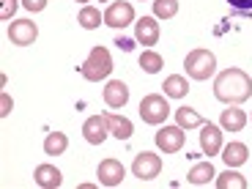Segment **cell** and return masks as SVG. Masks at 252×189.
<instances>
[{
	"mask_svg": "<svg viewBox=\"0 0 252 189\" xmlns=\"http://www.w3.org/2000/svg\"><path fill=\"white\" fill-rule=\"evenodd\" d=\"M214 94L225 104H241L252 96V80L241 69H225L214 80Z\"/></svg>",
	"mask_w": 252,
	"mask_h": 189,
	"instance_id": "1",
	"label": "cell"
},
{
	"mask_svg": "<svg viewBox=\"0 0 252 189\" xmlns=\"http://www.w3.org/2000/svg\"><path fill=\"white\" fill-rule=\"evenodd\" d=\"M82 77L88 82H99V80H107L110 71H113V58H110V52L104 50V47H94L88 55V61L80 66Z\"/></svg>",
	"mask_w": 252,
	"mask_h": 189,
	"instance_id": "2",
	"label": "cell"
},
{
	"mask_svg": "<svg viewBox=\"0 0 252 189\" xmlns=\"http://www.w3.org/2000/svg\"><path fill=\"white\" fill-rule=\"evenodd\" d=\"M184 66H187V74L192 80H208L217 71V58L208 50H192L184 61Z\"/></svg>",
	"mask_w": 252,
	"mask_h": 189,
	"instance_id": "3",
	"label": "cell"
},
{
	"mask_svg": "<svg viewBox=\"0 0 252 189\" xmlns=\"http://www.w3.org/2000/svg\"><path fill=\"white\" fill-rule=\"evenodd\" d=\"M167 115H170L167 96H162V94L143 96V101H140V118H143L145 124L159 126V124H164V121H167Z\"/></svg>",
	"mask_w": 252,
	"mask_h": 189,
	"instance_id": "4",
	"label": "cell"
},
{
	"mask_svg": "<svg viewBox=\"0 0 252 189\" xmlns=\"http://www.w3.org/2000/svg\"><path fill=\"white\" fill-rule=\"evenodd\" d=\"M132 173L140 178V181H151V178H157L159 173H162V159H159V154H151V151L137 154L134 162H132Z\"/></svg>",
	"mask_w": 252,
	"mask_h": 189,
	"instance_id": "5",
	"label": "cell"
},
{
	"mask_svg": "<svg viewBox=\"0 0 252 189\" xmlns=\"http://www.w3.org/2000/svg\"><path fill=\"white\" fill-rule=\"evenodd\" d=\"M132 22H134V8L126 0H115L104 11V25H110V28H126Z\"/></svg>",
	"mask_w": 252,
	"mask_h": 189,
	"instance_id": "6",
	"label": "cell"
},
{
	"mask_svg": "<svg viewBox=\"0 0 252 189\" xmlns=\"http://www.w3.org/2000/svg\"><path fill=\"white\" fill-rule=\"evenodd\" d=\"M157 145L162 154H178L184 148V129L181 126H162L157 132Z\"/></svg>",
	"mask_w": 252,
	"mask_h": 189,
	"instance_id": "7",
	"label": "cell"
},
{
	"mask_svg": "<svg viewBox=\"0 0 252 189\" xmlns=\"http://www.w3.org/2000/svg\"><path fill=\"white\" fill-rule=\"evenodd\" d=\"M36 36H38V28H36V22H31V19H17V22L8 25V38H11V44H17V47L33 44Z\"/></svg>",
	"mask_w": 252,
	"mask_h": 189,
	"instance_id": "8",
	"label": "cell"
},
{
	"mask_svg": "<svg viewBox=\"0 0 252 189\" xmlns=\"http://www.w3.org/2000/svg\"><path fill=\"white\" fill-rule=\"evenodd\" d=\"M82 134H85V140H88L91 145H101L110 134L107 118H104V115H91V118L82 124Z\"/></svg>",
	"mask_w": 252,
	"mask_h": 189,
	"instance_id": "9",
	"label": "cell"
},
{
	"mask_svg": "<svg viewBox=\"0 0 252 189\" xmlns=\"http://www.w3.org/2000/svg\"><path fill=\"white\" fill-rule=\"evenodd\" d=\"M96 176H99V184H104V187H118V184L124 181L126 170L118 159H104V162H99Z\"/></svg>",
	"mask_w": 252,
	"mask_h": 189,
	"instance_id": "10",
	"label": "cell"
},
{
	"mask_svg": "<svg viewBox=\"0 0 252 189\" xmlns=\"http://www.w3.org/2000/svg\"><path fill=\"white\" fill-rule=\"evenodd\" d=\"M200 148H203V154H208V159L222 151V129L220 126H214V124L200 126Z\"/></svg>",
	"mask_w": 252,
	"mask_h": 189,
	"instance_id": "11",
	"label": "cell"
},
{
	"mask_svg": "<svg viewBox=\"0 0 252 189\" xmlns=\"http://www.w3.org/2000/svg\"><path fill=\"white\" fill-rule=\"evenodd\" d=\"M134 38H137L140 44H145V47H154L159 41V22L154 17L137 19V25H134Z\"/></svg>",
	"mask_w": 252,
	"mask_h": 189,
	"instance_id": "12",
	"label": "cell"
},
{
	"mask_svg": "<svg viewBox=\"0 0 252 189\" xmlns=\"http://www.w3.org/2000/svg\"><path fill=\"white\" fill-rule=\"evenodd\" d=\"M129 101V88H126V82L121 80H110L107 85H104V104L113 110H121Z\"/></svg>",
	"mask_w": 252,
	"mask_h": 189,
	"instance_id": "13",
	"label": "cell"
},
{
	"mask_svg": "<svg viewBox=\"0 0 252 189\" xmlns=\"http://www.w3.org/2000/svg\"><path fill=\"white\" fill-rule=\"evenodd\" d=\"M61 181H63V176L55 164H38L36 167V184L41 189H58Z\"/></svg>",
	"mask_w": 252,
	"mask_h": 189,
	"instance_id": "14",
	"label": "cell"
},
{
	"mask_svg": "<svg viewBox=\"0 0 252 189\" xmlns=\"http://www.w3.org/2000/svg\"><path fill=\"white\" fill-rule=\"evenodd\" d=\"M220 126L225 129V132H241L247 126V115H244V110H239V107H227V110H222V115H220Z\"/></svg>",
	"mask_w": 252,
	"mask_h": 189,
	"instance_id": "15",
	"label": "cell"
},
{
	"mask_svg": "<svg viewBox=\"0 0 252 189\" xmlns=\"http://www.w3.org/2000/svg\"><path fill=\"white\" fill-rule=\"evenodd\" d=\"M222 159H225L227 167H241V164L250 159V151H247L244 143H227L222 148Z\"/></svg>",
	"mask_w": 252,
	"mask_h": 189,
	"instance_id": "16",
	"label": "cell"
},
{
	"mask_svg": "<svg viewBox=\"0 0 252 189\" xmlns=\"http://www.w3.org/2000/svg\"><path fill=\"white\" fill-rule=\"evenodd\" d=\"M104 118H107V126H110V134H113V137H118V140H129V137H132L134 126H132V121H129V118L115 115V113H107Z\"/></svg>",
	"mask_w": 252,
	"mask_h": 189,
	"instance_id": "17",
	"label": "cell"
},
{
	"mask_svg": "<svg viewBox=\"0 0 252 189\" xmlns=\"http://www.w3.org/2000/svg\"><path fill=\"white\" fill-rule=\"evenodd\" d=\"M164 96H170V99H184L187 96V91H189V82H187V77H181V74H170L167 80H164Z\"/></svg>",
	"mask_w": 252,
	"mask_h": 189,
	"instance_id": "18",
	"label": "cell"
},
{
	"mask_svg": "<svg viewBox=\"0 0 252 189\" xmlns=\"http://www.w3.org/2000/svg\"><path fill=\"white\" fill-rule=\"evenodd\" d=\"M214 176H217V173H214V164H211V162H200V164H195V167L187 173V181L195 184V187H200V184H208Z\"/></svg>",
	"mask_w": 252,
	"mask_h": 189,
	"instance_id": "19",
	"label": "cell"
},
{
	"mask_svg": "<svg viewBox=\"0 0 252 189\" xmlns=\"http://www.w3.org/2000/svg\"><path fill=\"white\" fill-rule=\"evenodd\" d=\"M69 148V137L63 132H50L44 140V154H50V157H61L63 151Z\"/></svg>",
	"mask_w": 252,
	"mask_h": 189,
	"instance_id": "20",
	"label": "cell"
},
{
	"mask_svg": "<svg viewBox=\"0 0 252 189\" xmlns=\"http://www.w3.org/2000/svg\"><path fill=\"white\" fill-rule=\"evenodd\" d=\"M176 124L181 126V129H195V126H203L206 121H203V115H197L192 107H178L176 110Z\"/></svg>",
	"mask_w": 252,
	"mask_h": 189,
	"instance_id": "21",
	"label": "cell"
},
{
	"mask_svg": "<svg viewBox=\"0 0 252 189\" xmlns=\"http://www.w3.org/2000/svg\"><path fill=\"white\" fill-rule=\"evenodd\" d=\"M217 187L220 189H247V181L241 173H236L233 167H227L220 178H217Z\"/></svg>",
	"mask_w": 252,
	"mask_h": 189,
	"instance_id": "22",
	"label": "cell"
},
{
	"mask_svg": "<svg viewBox=\"0 0 252 189\" xmlns=\"http://www.w3.org/2000/svg\"><path fill=\"white\" fill-rule=\"evenodd\" d=\"M101 22H104V14H99V8L85 6L80 11V25L85 28V31H94V28H99Z\"/></svg>",
	"mask_w": 252,
	"mask_h": 189,
	"instance_id": "23",
	"label": "cell"
},
{
	"mask_svg": "<svg viewBox=\"0 0 252 189\" xmlns=\"http://www.w3.org/2000/svg\"><path fill=\"white\" fill-rule=\"evenodd\" d=\"M162 55L159 52H154V50H145L143 55H140V69L143 71H148V74H157L159 69H162Z\"/></svg>",
	"mask_w": 252,
	"mask_h": 189,
	"instance_id": "24",
	"label": "cell"
},
{
	"mask_svg": "<svg viewBox=\"0 0 252 189\" xmlns=\"http://www.w3.org/2000/svg\"><path fill=\"white\" fill-rule=\"evenodd\" d=\"M178 14V0H154V17L173 19Z\"/></svg>",
	"mask_w": 252,
	"mask_h": 189,
	"instance_id": "25",
	"label": "cell"
},
{
	"mask_svg": "<svg viewBox=\"0 0 252 189\" xmlns=\"http://www.w3.org/2000/svg\"><path fill=\"white\" fill-rule=\"evenodd\" d=\"M22 6H25L28 11L38 14V11H44V8H47V0H22Z\"/></svg>",
	"mask_w": 252,
	"mask_h": 189,
	"instance_id": "26",
	"label": "cell"
},
{
	"mask_svg": "<svg viewBox=\"0 0 252 189\" xmlns=\"http://www.w3.org/2000/svg\"><path fill=\"white\" fill-rule=\"evenodd\" d=\"M17 11V0H3V8H0V19H11V14Z\"/></svg>",
	"mask_w": 252,
	"mask_h": 189,
	"instance_id": "27",
	"label": "cell"
},
{
	"mask_svg": "<svg viewBox=\"0 0 252 189\" xmlns=\"http://www.w3.org/2000/svg\"><path fill=\"white\" fill-rule=\"evenodd\" d=\"M227 3L239 11H252V0H227Z\"/></svg>",
	"mask_w": 252,
	"mask_h": 189,
	"instance_id": "28",
	"label": "cell"
},
{
	"mask_svg": "<svg viewBox=\"0 0 252 189\" xmlns=\"http://www.w3.org/2000/svg\"><path fill=\"white\" fill-rule=\"evenodd\" d=\"M0 107H3V110H0V115H3V118H6L8 113H11V99H8V94L0 96Z\"/></svg>",
	"mask_w": 252,
	"mask_h": 189,
	"instance_id": "29",
	"label": "cell"
},
{
	"mask_svg": "<svg viewBox=\"0 0 252 189\" xmlns=\"http://www.w3.org/2000/svg\"><path fill=\"white\" fill-rule=\"evenodd\" d=\"M115 44H118L121 50H132V47H134L132 41H129V38H118V41H115Z\"/></svg>",
	"mask_w": 252,
	"mask_h": 189,
	"instance_id": "30",
	"label": "cell"
},
{
	"mask_svg": "<svg viewBox=\"0 0 252 189\" xmlns=\"http://www.w3.org/2000/svg\"><path fill=\"white\" fill-rule=\"evenodd\" d=\"M77 3H88V0H77Z\"/></svg>",
	"mask_w": 252,
	"mask_h": 189,
	"instance_id": "31",
	"label": "cell"
},
{
	"mask_svg": "<svg viewBox=\"0 0 252 189\" xmlns=\"http://www.w3.org/2000/svg\"><path fill=\"white\" fill-rule=\"evenodd\" d=\"M99 3H101V0H99Z\"/></svg>",
	"mask_w": 252,
	"mask_h": 189,
	"instance_id": "32",
	"label": "cell"
}]
</instances>
